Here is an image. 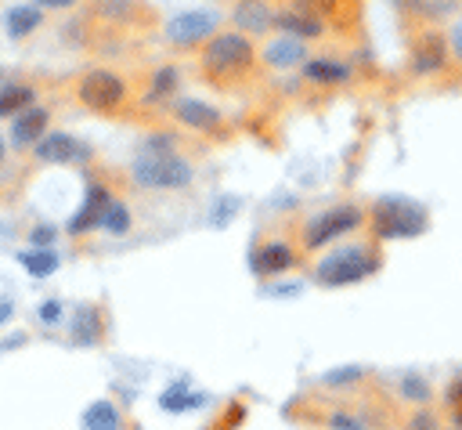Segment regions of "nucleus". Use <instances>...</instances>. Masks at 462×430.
<instances>
[{"label": "nucleus", "instance_id": "obj_1", "mask_svg": "<svg viewBox=\"0 0 462 430\" xmlns=\"http://www.w3.org/2000/svg\"><path fill=\"white\" fill-rule=\"evenodd\" d=\"M191 72L202 87L217 94H245L263 79V61H260V43L249 40L245 33L224 25L217 36L202 43L191 58Z\"/></svg>", "mask_w": 462, "mask_h": 430}, {"label": "nucleus", "instance_id": "obj_2", "mask_svg": "<svg viewBox=\"0 0 462 430\" xmlns=\"http://www.w3.org/2000/svg\"><path fill=\"white\" fill-rule=\"evenodd\" d=\"M126 181L137 192H191L195 188V159L188 155L180 134L162 130L152 134L126 166Z\"/></svg>", "mask_w": 462, "mask_h": 430}, {"label": "nucleus", "instance_id": "obj_3", "mask_svg": "<svg viewBox=\"0 0 462 430\" xmlns=\"http://www.w3.org/2000/svg\"><path fill=\"white\" fill-rule=\"evenodd\" d=\"M69 101L101 119H137L141 90L137 79L112 65H87L69 79Z\"/></svg>", "mask_w": 462, "mask_h": 430}, {"label": "nucleus", "instance_id": "obj_4", "mask_svg": "<svg viewBox=\"0 0 462 430\" xmlns=\"http://www.w3.org/2000/svg\"><path fill=\"white\" fill-rule=\"evenodd\" d=\"M83 33L90 47H116L137 33H159V14L144 0H87Z\"/></svg>", "mask_w": 462, "mask_h": 430}, {"label": "nucleus", "instance_id": "obj_5", "mask_svg": "<svg viewBox=\"0 0 462 430\" xmlns=\"http://www.w3.org/2000/svg\"><path fill=\"white\" fill-rule=\"evenodd\" d=\"M368 224V206L346 199V202H328L321 210H314L303 224H300V235H296V246L300 253H314L321 246H332L336 238H346L354 231H361Z\"/></svg>", "mask_w": 462, "mask_h": 430}, {"label": "nucleus", "instance_id": "obj_6", "mask_svg": "<svg viewBox=\"0 0 462 430\" xmlns=\"http://www.w3.org/2000/svg\"><path fill=\"white\" fill-rule=\"evenodd\" d=\"M379 267H383V253H379L375 238L372 242H346V246H339V249H332L328 257L318 260L314 282L328 285V289H339V285H354V282L372 278Z\"/></svg>", "mask_w": 462, "mask_h": 430}, {"label": "nucleus", "instance_id": "obj_7", "mask_svg": "<svg viewBox=\"0 0 462 430\" xmlns=\"http://www.w3.org/2000/svg\"><path fill=\"white\" fill-rule=\"evenodd\" d=\"M375 242H390V238H415L430 228V213L422 202L404 199V195H383L368 206V224Z\"/></svg>", "mask_w": 462, "mask_h": 430}, {"label": "nucleus", "instance_id": "obj_8", "mask_svg": "<svg viewBox=\"0 0 462 430\" xmlns=\"http://www.w3.org/2000/svg\"><path fill=\"white\" fill-rule=\"evenodd\" d=\"M404 51H408V72L415 79H437L455 65L448 47V29H440L437 22L404 29Z\"/></svg>", "mask_w": 462, "mask_h": 430}, {"label": "nucleus", "instance_id": "obj_9", "mask_svg": "<svg viewBox=\"0 0 462 430\" xmlns=\"http://www.w3.org/2000/svg\"><path fill=\"white\" fill-rule=\"evenodd\" d=\"M224 29V14L217 7H188V11H177L170 18L159 22V40L170 47V51H180V54H195L202 51V43L209 36H217Z\"/></svg>", "mask_w": 462, "mask_h": 430}, {"label": "nucleus", "instance_id": "obj_10", "mask_svg": "<svg viewBox=\"0 0 462 430\" xmlns=\"http://www.w3.org/2000/svg\"><path fill=\"white\" fill-rule=\"evenodd\" d=\"M162 116L170 119L173 130L191 134V137H202V141H224V137H231V119L217 105H209L202 98H191V94H180Z\"/></svg>", "mask_w": 462, "mask_h": 430}, {"label": "nucleus", "instance_id": "obj_11", "mask_svg": "<svg viewBox=\"0 0 462 430\" xmlns=\"http://www.w3.org/2000/svg\"><path fill=\"white\" fill-rule=\"evenodd\" d=\"M180 83H184V72L180 65L173 61H162V65H152L144 72V79L137 83L141 90V116H155V112H166L177 98H180Z\"/></svg>", "mask_w": 462, "mask_h": 430}, {"label": "nucleus", "instance_id": "obj_12", "mask_svg": "<svg viewBox=\"0 0 462 430\" xmlns=\"http://www.w3.org/2000/svg\"><path fill=\"white\" fill-rule=\"evenodd\" d=\"M32 159L40 166H79V163H94V148L87 141H79L69 130H51L47 137H40L32 145Z\"/></svg>", "mask_w": 462, "mask_h": 430}, {"label": "nucleus", "instance_id": "obj_13", "mask_svg": "<svg viewBox=\"0 0 462 430\" xmlns=\"http://www.w3.org/2000/svg\"><path fill=\"white\" fill-rule=\"evenodd\" d=\"M303 83L321 87V90H336V87H350L357 79V69L350 58H336V54H310L300 65Z\"/></svg>", "mask_w": 462, "mask_h": 430}, {"label": "nucleus", "instance_id": "obj_14", "mask_svg": "<svg viewBox=\"0 0 462 430\" xmlns=\"http://www.w3.org/2000/svg\"><path fill=\"white\" fill-rule=\"evenodd\" d=\"M112 202H116V188H112L105 177H90V181H87V192H83V202H79L76 217L69 220V231H72V235L97 231Z\"/></svg>", "mask_w": 462, "mask_h": 430}, {"label": "nucleus", "instance_id": "obj_15", "mask_svg": "<svg viewBox=\"0 0 462 430\" xmlns=\"http://www.w3.org/2000/svg\"><path fill=\"white\" fill-rule=\"evenodd\" d=\"M227 25L245 33L249 40L263 43L274 33V0H235Z\"/></svg>", "mask_w": 462, "mask_h": 430}, {"label": "nucleus", "instance_id": "obj_16", "mask_svg": "<svg viewBox=\"0 0 462 430\" xmlns=\"http://www.w3.org/2000/svg\"><path fill=\"white\" fill-rule=\"evenodd\" d=\"M296 264H300V246L292 238H263L253 249V275H260V278L285 275Z\"/></svg>", "mask_w": 462, "mask_h": 430}, {"label": "nucleus", "instance_id": "obj_17", "mask_svg": "<svg viewBox=\"0 0 462 430\" xmlns=\"http://www.w3.org/2000/svg\"><path fill=\"white\" fill-rule=\"evenodd\" d=\"M274 33L289 36V40H300V43H321L328 36V25L318 18V14H307V11H296V7H285V4H274Z\"/></svg>", "mask_w": 462, "mask_h": 430}, {"label": "nucleus", "instance_id": "obj_18", "mask_svg": "<svg viewBox=\"0 0 462 430\" xmlns=\"http://www.w3.org/2000/svg\"><path fill=\"white\" fill-rule=\"evenodd\" d=\"M307 58H310V47L300 43V40H289V36H282V33H271V36L260 43V61H263V69H274V72L300 69Z\"/></svg>", "mask_w": 462, "mask_h": 430}, {"label": "nucleus", "instance_id": "obj_19", "mask_svg": "<svg viewBox=\"0 0 462 430\" xmlns=\"http://www.w3.org/2000/svg\"><path fill=\"white\" fill-rule=\"evenodd\" d=\"M47 134H51V108H43V105L14 116V123H11V145L14 148H32Z\"/></svg>", "mask_w": 462, "mask_h": 430}, {"label": "nucleus", "instance_id": "obj_20", "mask_svg": "<svg viewBox=\"0 0 462 430\" xmlns=\"http://www.w3.org/2000/svg\"><path fill=\"white\" fill-rule=\"evenodd\" d=\"M36 83H25V79H7L0 83V119H14L29 108H36Z\"/></svg>", "mask_w": 462, "mask_h": 430}, {"label": "nucleus", "instance_id": "obj_21", "mask_svg": "<svg viewBox=\"0 0 462 430\" xmlns=\"http://www.w3.org/2000/svg\"><path fill=\"white\" fill-rule=\"evenodd\" d=\"M4 25H7L11 40H25V36H32L43 25V11L36 4H14V7H7Z\"/></svg>", "mask_w": 462, "mask_h": 430}, {"label": "nucleus", "instance_id": "obj_22", "mask_svg": "<svg viewBox=\"0 0 462 430\" xmlns=\"http://www.w3.org/2000/svg\"><path fill=\"white\" fill-rule=\"evenodd\" d=\"M83 430H119V412L112 401H94L83 412Z\"/></svg>", "mask_w": 462, "mask_h": 430}, {"label": "nucleus", "instance_id": "obj_23", "mask_svg": "<svg viewBox=\"0 0 462 430\" xmlns=\"http://www.w3.org/2000/svg\"><path fill=\"white\" fill-rule=\"evenodd\" d=\"M101 228H105V231H112V235H126V231H130V206H126L119 195H116V202L108 206V213H105Z\"/></svg>", "mask_w": 462, "mask_h": 430}, {"label": "nucleus", "instance_id": "obj_24", "mask_svg": "<svg viewBox=\"0 0 462 430\" xmlns=\"http://www.w3.org/2000/svg\"><path fill=\"white\" fill-rule=\"evenodd\" d=\"M22 264L29 267V275L47 278V275L58 267V257H54L51 249H29V253H22Z\"/></svg>", "mask_w": 462, "mask_h": 430}, {"label": "nucleus", "instance_id": "obj_25", "mask_svg": "<svg viewBox=\"0 0 462 430\" xmlns=\"http://www.w3.org/2000/svg\"><path fill=\"white\" fill-rule=\"evenodd\" d=\"M199 401H202V397H199V394H188L184 383H173V387L159 397V405H162L166 412H184V408H191V405H199Z\"/></svg>", "mask_w": 462, "mask_h": 430}, {"label": "nucleus", "instance_id": "obj_26", "mask_svg": "<svg viewBox=\"0 0 462 430\" xmlns=\"http://www.w3.org/2000/svg\"><path fill=\"white\" fill-rule=\"evenodd\" d=\"M361 376H365V369L350 365V369H332V372H325L321 383H325V387H350V383L361 379Z\"/></svg>", "mask_w": 462, "mask_h": 430}, {"label": "nucleus", "instance_id": "obj_27", "mask_svg": "<svg viewBox=\"0 0 462 430\" xmlns=\"http://www.w3.org/2000/svg\"><path fill=\"white\" fill-rule=\"evenodd\" d=\"M328 426H332V430H368L365 419H357L354 412H343V408L328 412Z\"/></svg>", "mask_w": 462, "mask_h": 430}, {"label": "nucleus", "instance_id": "obj_28", "mask_svg": "<svg viewBox=\"0 0 462 430\" xmlns=\"http://www.w3.org/2000/svg\"><path fill=\"white\" fill-rule=\"evenodd\" d=\"M448 47H451V61L462 69V18L451 22V29H448Z\"/></svg>", "mask_w": 462, "mask_h": 430}, {"label": "nucleus", "instance_id": "obj_29", "mask_svg": "<svg viewBox=\"0 0 462 430\" xmlns=\"http://www.w3.org/2000/svg\"><path fill=\"white\" fill-rule=\"evenodd\" d=\"M32 4H36L43 14H47V11H51V14H69V11L79 7V0H32Z\"/></svg>", "mask_w": 462, "mask_h": 430}, {"label": "nucleus", "instance_id": "obj_30", "mask_svg": "<svg viewBox=\"0 0 462 430\" xmlns=\"http://www.w3.org/2000/svg\"><path fill=\"white\" fill-rule=\"evenodd\" d=\"M401 394H408V397H426L430 387H426L419 376H408V379H401Z\"/></svg>", "mask_w": 462, "mask_h": 430}, {"label": "nucleus", "instance_id": "obj_31", "mask_svg": "<svg viewBox=\"0 0 462 430\" xmlns=\"http://www.w3.org/2000/svg\"><path fill=\"white\" fill-rule=\"evenodd\" d=\"M40 318H43V322H58V318H61V304H58V300H47V304L40 307Z\"/></svg>", "mask_w": 462, "mask_h": 430}, {"label": "nucleus", "instance_id": "obj_32", "mask_svg": "<svg viewBox=\"0 0 462 430\" xmlns=\"http://www.w3.org/2000/svg\"><path fill=\"white\" fill-rule=\"evenodd\" d=\"M448 401H451L455 408H462V379H455V383L448 387Z\"/></svg>", "mask_w": 462, "mask_h": 430}, {"label": "nucleus", "instance_id": "obj_33", "mask_svg": "<svg viewBox=\"0 0 462 430\" xmlns=\"http://www.w3.org/2000/svg\"><path fill=\"white\" fill-rule=\"evenodd\" d=\"M51 235H54L51 228H40V231H32V242H36V246H47V242H51Z\"/></svg>", "mask_w": 462, "mask_h": 430}, {"label": "nucleus", "instance_id": "obj_34", "mask_svg": "<svg viewBox=\"0 0 462 430\" xmlns=\"http://www.w3.org/2000/svg\"><path fill=\"white\" fill-rule=\"evenodd\" d=\"M411 426H415V430H430V426H433V419H430V416H415V423H411Z\"/></svg>", "mask_w": 462, "mask_h": 430}, {"label": "nucleus", "instance_id": "obj_35", "mask_svg": "<svg viewBox=\"0 0 462 430\" xmlns=\"http://www.w3.org/2000/svg\"><path fill=\"white\" fill-rule=\"evenodd\" d=\"M451 416H455V423H458V430H462V408H455Z\"/></svg>", "mask_w": 462, "mask_h": 430}, {"label": "nucleus", "instance_id": "obj_36", "mask_svg": "<svg viewBox=\"0 0 462 430\" xmlns=\"http://www.w3.org/2000/svg\"><path fill=\"white\" fill-rule=\"evenodd\" d=\"M4 155H7V145H4V137H0V163H4Z\"/></svg>", "mask_w": 462, "mask_h": 430}, {"label": "nucleus", "instance_id": "obj_37", "mask_svg": "<svg viewBox=\"0 0 462 430\" xmlns=\"http://www.w3.org/2000/svg\"><path fill=\"white\" fill-rule=\"evenodd\" d=\"M217 4H235V0H217Z\"/></svg>", "mask_w": 462, "mask_h": 430}]
</instances>
